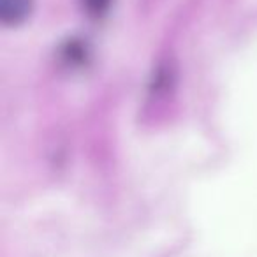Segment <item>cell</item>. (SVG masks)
<instances>
[{"label": "cell", "instance_id": "cell-1", "mask_svg": "<svg viewBox=\"0 0 257 257\" xmlns=\"http://www.w3.org/2000/svg\"><path fill=\"white\" fill-rule=\"evenodd\" d=\"M29 0H2V18H4V22H22L29 13Z\"/></svg>", "mask_w": 257, "mask_h": 257}]
</instances>
